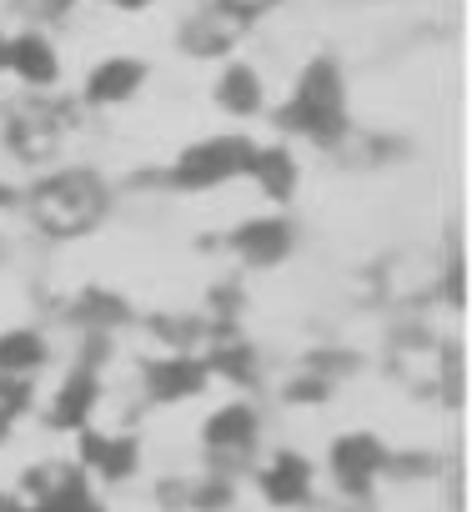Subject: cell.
Returning <instances> with one entry per match:
<instances>
[{
	"label": "cell",
	"mask_w": 472,
	"mask_h": 512,
	"mask_svg": "<svg viewBox=\"0 0 472 512\" xmlns=\"http://www.w3.org/2000/svg\"><path fill=\"white\" fill-rule=\"evenodd\" d=\"M252 151H257V146L242 141V136L201 141V146H191V151L176 161V181L191 186V191H206V186H216V181H236V176H247Z\"/></svg>",
	"instance_id": "obj_1"
},
{
	"label": "cell",
	"mask_w": 472,
	"mask_h": 512,
	"mask_svg": "<svg viewBox=\"0 0 472 512\" xmlns=\"http://www.w3.org/2000/svg\"><path fill=\"white\" fill-rule=\"evenodd\" d=\"M257 487H262V497H267L272 507H297V502H307V492H312V467H307V457H297V452H277V457L262 467Z\"/></svg>",
	"instance_id": "obj_2"
},
{
	"label": "cell",
	"mask_w": 472,
	"mask_h": 512,
	"mask_svg": "<svg viewBox=\"0 0 472 512\" xmlns=\"http://www.w3.org/2000/svg\"><path fill=\"white\" fill-rule=\"evenodd\" d=\"M141 86H146V66L131 61V56H111V61H101V66L91 71L86 96H91L96 106H121V101H131Z\"/></svg>",
	"instance_id": "obj_3"
},
{
	"label": "cell",
	"mask_w": 472,
	"mask_h": 512,
	"mask_svg": "<svg viewBox=\"0 0 472 512\" xmlns=\"http://www.w3.org/2000/svg\"><path fill=\"white\" fill-rule=\"evenodd\" d=\"M387 452L367 437V432H352L332 447V467H337V482H352V487H367L377 472H382Z\"/></svg>",
	"instance_id": "obj_4"
},
{
	"label": "cell",
	"mask_w": 472,
	"mask_h": 512,
	"mask_svg": "<svg viewBox=\"0 0 472 512\" xmlns=\"http://www.w3.org/2000/svg\"><path fill=\"white\" fill-rule=\"evenodd\" d=\"M206 447L211 452H221V457H247L252 447H257V417L247 412V407H226V412H216L211 422H206Z\"/></svg>",
	"instance_id": "obj_5"
},
{
	"label": "cell",
	"mask_w": 472,
	"mask_h": 512,
	"mask_svg": "<svg viewBox=\"0 0 472 512\" xmlns=\"http://www.w3.org/2000/svg\"><path fill=\"white\" fill-rule=\"evenodd\" d=\"M262 101H267V91H262V76H257L252 66L221 71V81H216V106H221V111H231V116H257Z\"/></svg>",
	"instance_id": "obj_6"
},
{
	"label": "cell",
	"mask_w": 472,
	"mask_h": 512,
	"mask_svg": "<svg viewBox=\"0 0 472 512\" xmlns=\"http://www.w3.org/2000/svg\"><path fill=\"white\" fill-rule=\"evenodd\" d=\"M86 462L101 472V477H131V467H136V442L131 437H86Z\"/></svg>",
	"instance_id": "obj_7"
},
{
	"label": "cell",
	"mask_w": 472,
	"mask_h": 512,
	"mask_svg": "<svg viewBox=\"0 0 472 512\" xmlns=\"http://www.w3.org/2000/svg\"><path fill=\"white\" fill-rule=\"evenodd\" d=\"M247 176H257V181H262V191L282 201V196L292 191V181H297V161H292L282 146H267V151H252Z\"/></svg>",
	"instance_id": "obj_8"
},
{
	"label": "cell",
	"mask_w": 472,
	"mask_h": 512,
	"mask_svg": "<svg viewBox=\"0 0 472 512\" xmlns=\"http://www.w3.org/2000/svg\"><path fill=\"white\" fill-rule=\"evenodd\" d=\"M201 382H206V372H201L196 362H181V357L151 367V392H156V397H191Z\"/></svg>",
	"instance_id": "obj_9"
},
{
	"label": "cell",
	"mask_w": 472,
	"mask_h": 512,
	"mask_svg": "<svg viewBox=\"0 0 472 512\" xmlns=\"http://www.w3.org/2000/svg\"><path fill=\"white\" fill-rule=\"evenodd\" d=\"M36 362H41V337H31V332L0 337V372H31Z\"/></svg>",
	"instance_id": "obj_10"
},
{
	"label": "cell",
	"mask_w": 472,
	"mask_h": 512,
	"mask_svg": "<svg viewBox=\"0 0 472 512\" xmlns=\"http://www.w3.org/2000/svg\"><path fill=\"white\" fill-rule=\"evenodd\" d=\"M267 231H282V221H267ZM267 241H272V236H262V221H257V226H247V236H242V246H247V256H252V262H262V246H267ZM287 246H292V241L282 236V241H277V256H282ZM277 256L267 251V262H277Z\"/></svg>",
	"instance_id": "obj_11"
}]
</instances>
